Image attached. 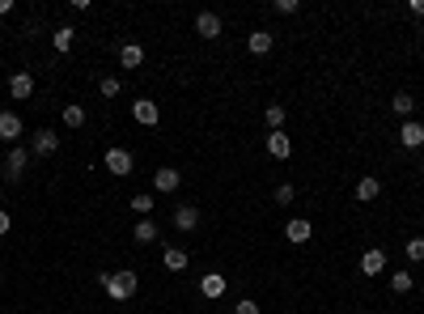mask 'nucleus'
Here are the masks:
<instances>
[{
    "label": "nucleus",
    "mask_w": 424,
    "mask_h": 314,
    "mask_svg": "<svg viewBox=\"0 0 424 314\" xmlns=\"http://www.w3.org/2000/svg\"><path fill=\"white\" fill-rule=\"evenodd\" d=\"M195 225H199V208H195V204H179V208H174V229L191 234Z\"/></svg>",
    "instance_id": "10"
},
{
    "label": "nucleus",
    "mask_w": 424,
    "mask_h": 314,
    "mask_svg": "<svg viewBox=\"0 0 424 314\" xmlns=\"http://www.w3.org/2000/svg\"><path fill=\"white\" fill-rule=\"evenodd\" d=\"M408 9H412V17H424V0H412Z\"/></svg>",
    "instance_id": "33"
},
{
    "label": "nucleus",
    "mask_w": 424,
    "mask_h": 314,
    "mask_svg": "<svg viewBox=\"0 0 424 314\" xmlns=\"http://www.w3.org/2000/svg\"><path fill=\"white\" fill-rule=\"evenodd\" d=\"M132 238H136L140 247L157 243V225H153V216H140V221H136V229H132Z\"/></svg>",
    "instance_id": "17"
},
{
    "label": "nucleus",
    "mask_w": 424,
    "mask_h": 314,
    "mask_svg": "<svg viewBox=\"0 0 424 314\" xmlns=\"http://www.w3.org/2000/svg\"><path fill=\"white\" fill-rule=\"evenodd\" d=\"M263 119H267L271 132H284V106H280V102H271V106L263 111Z\"/></svg>",
    "instance_id": "23"
},
{
    "label": "nucleus",
    "mask_w": 424,
    "mask_h": 314,
    "mask_svg": "<svg viewBox=\"0 0 424 314\" xmlns=\"http://www.w3.org/2000/svg\"><path fill=\"white\" fill-rule=\"evenodd\" d=\"M102 166H107L115 179H128V175H132V153H128V149H119V144H111L107 157H102Z\"/></svg>",
    "instance_id": "2"
},
{
    "label": "nucleus",
    "mask_w": 424,
    "mask_h": 314,
    "mask_svg": "<svg viewBox=\"0 0 424 314\" xmlns=\"http://www.w3.org/2000/svg\"><path fill=\"white\" fill-rule=\"evenodd\" d=\"M199 293H204L208 302H216V298H225V276H221V272H208L204 280H199Z\"/></svg>",
    "instance_id": "13"
},
{
    "label": "nucleus",
    "mask_w": 424,
    "mask_h": 314,
    "mask_svg": "<svg viewBox=\"0 0 424 314\" xmlns=\"http://www.w3.org/2000/svg\"><path fill=\"white\" fill-rule=\"evenodd\" d=\"M132 119H136L140 128H157L161 124V106L153 98H140V102H132Z\"/></svg>",
    "instance_id": "3"
},
{
    "label": "nucleus",
    "mask_w": 424,
    "mask_h": 314,
    "mask_svg": "<svg viewBox=\"0 0 424 314\" xmlns=\"http://www.w3.org/2000/svg\"><path fill=\"white\" fill-rule=\"evenodd\" d=\"M195 34L199 38H221V17L216 13H199L195 17Z\"/></svg>",
    "instance_id": "14"
},
{
    "label": "nucleus",
    "mask_w": 424,
    "mask_h": 314,
    "mask_svg": "<svg viewBox=\"0 0 424 314\" xmlns=\"http://www.w3.org/2000/svg\"><path fill=\"white\" fill-rule=\"evenodd\" d=\"M119 64H123V68H140V64H144V47H140V43H123V47H119Z\"/></svg>",
    "instance_id": "16"
},
{
    "label": "nucleus",
    "mask_w": 424,
    "mask_h": 314,
    "mask_svg": "<svg viewBox=\"0 0 424 314\" xmlns=\"http://www.w3.org/2000/svg\"><path fill=\"white\" fill-rule=\"evenodd\" d=\"M284 238H289V243H293V247H306V243H310V238H314V225L306 221V216H293V221L284 225Z\"/></svg>",
    "instance_id": "5"
},
{
    "label": "nucleus",
    "mask_w": 424,
    "mask_h": 314,
    "mask_svg": "<svg viewBox=\"0 0 424 314\" xmlns=\"http://www.w3.org/2000/svg\"><path fill=\"white\" fill-rule=\"evenodd\" d=\"M420 175H424V161H420Z\"/></svg>",
    "instance_id": "35"
},
{
    "label": "nucleus",
    "mask_w": 424,
    "mask_h": 314,
    "mask_svg": "<svg viewBox=\"0 0 424 314\" xmlns=\"http://www.w3.org/2000/svg\"><path fill=\"white\" fill-rule=\"evenodd\" d=\"M98 284H102L107 293H111V302H128V298L136 293V284H140V276H136V272H128V268H123V272H102V276H98Z\"/></svg>",
    "instance_id": "1"
},
{
    "label": "nucleus",
    "mask_w": 424,
    "mask_h": 314,
    "mask_svg": "<svg viewBox=\"0 0 424 314\" xmlns=\"http://www.w3.org/2000/svg\"><path fill=\"white\" fill-rule=\"evenodd\" d=\"M234 314H259V302H251V298H242V302L234 306Z\"/></svg>",
    "instance_id": "31"
},
{
    "label": "nucleus",
    "mask_w": 424,
    "mask_h": 314,
    "mask_svg": "<svg viewBox=\"0 0 424 314\" xmlns=\"http://www.w3.org/2000/svg\"><path fill=\"white\" fill-rule=\"evenodd\" d=\"M378 196H382V183H378V179H361V183H357V200H361V204L378 200Z\"/></svg>",
    "instance_id": "20"
},
{
    "label": "nucleus",
    "mask_w": 424,
    "mask_h": 314,
    "mask_svg": "<svg viewBox=\"0 0 424 314\" xmlns=\"http://www.w3.org/2000/svg\"><path fill=\"white\" fill-rule=\"evenodd\" d=\"M0 140H5L9 149H13V144L21 140V119H17L13 111H0Z\"/></svg>",
    "instance_id": "9"
},
{
    "label": "nucleus",
    "mask_w": 424,
    "mask_h": 314,
    "mask_svg": "<svg viewBox=\"0 0 424 314\" xmlns=\"http://www.w3.org/2000/svg\"><path fill=\"white\" fill-rule=\"evenodd\" d=\"M30 93H34V77H30L26 68H21V72H13V77H9V98H17V102H26Z\"/></svg>",
    "instance_id": "6"
},
{
    "label": "nucleus",
    "mask_w": 424,
    "mask_h": 314,
    "mask_svg": "<svg viewBox=\"0 0 424 314\" xmlns=\"http://www.w3.org/2000/svg\"><path fill=\"white\" fill-rule=\"evenodd\" d=\"M161 263L170 272H183L187 268V251H179V247H166V255H161Z\"/></svg>",
    "instance_id": "21"
},
{
    "label": "nucleus",
    "mask_w": 424,
    "mask_h": 314,
    "mask_svg": "<svg viewBox=\"0 0 424 314\" xmlns=\"http://www.w3.org/2000/svg\"><path fill=\"white\" fill-rule=\"evenodd\" d=\"M9 225H13V216H9L5 208H0V234H9Z\"/></svg>",
    "instance_id": "32"
},
{
    "label": "nucleus",
    "mask_w": 424,
    "mask_h": 314,
    "mask_svg": "<svg viewBox=\"0 0 424 314\" xmlns=\"http://www.w3.org/2000/svg\"><path fill=\"white\" fill-rule=\"evenodd\" d=\"M179 183H183V175L174 170V166H161V170H153V187L166 191V196H170V191H179Z\"/></svg>",
    "instance_id": "12"
},
{
    "label": "nucleus",
    "mask_w": 424,
    "mask_h": 314,
    "mask_svg": "<svg viewBox=\"0 0 424 314\" xmlns=\"http://www.w3.org/2000/svg\"><path fill=\"white\" fill-rule=\"evenodd\" d=\"M26 166H30V149H21V144H13L9 157H5V179L17 183L21 175H26Z\"/></svg>",
    "instance_id": "4"
},
{
    "label": "nucleus",
    "mask_w": 424,
    "mask_h": 314,
    "mask_svg": "<svg viewBox=\"0 0 424 314\" xmlns=\"http://www.w3.org/2000/svg\"><path fill=\"white\" fill-rule=\"evenodd\" d=\"M60 149V136L52 132V128H38V136L30 140V153H38V157H52Z\"/></svg>",
    "instance_id": "7"
},
{
    "label": "nucleus",
    "mask_w": 424,
    "mask_h": 314,
    "mask_svg": "<svg viewBox=\"0 0 424 314\" xmlns=\"http://www.w3.org/2000/svg\"><path fill=\"white\" fill-rule=\"evenodd\" d=\"M13 13V0H0V17H9Z\"/></svg>",
    "instance_id": "34"
},
{
    "label": "nucleus",
    "mask_w": 424,
    "mask_h": 314,
    "mask_svg": "<svg viewBox=\"0 0 424 314\" xmlns=\"http://www.w3.org/2000/svg\"><path fill=\"white\" fill-rule=\"evenodd\" d=\"M403 255H408V263H424V238H408Z\"/></svg>",
    "instance_id": "25"
},
{
    "label": "nucleus",
    "mask_w": 424,
    "mask_h": 314,
    "mask_svg": "<svg viewBox=\"0 0 424 314\" xmlns=\"http://www.w3.org/2000/svg\"><path fill=\"white\" fill-rule=\"evenodd\" d=\"M293 200H297V187H293V183H280V187H276V204H293Z\"/></svg>",
    "instance_id": "28"
},
{
    "label": "nucleus",
    "mask_w": 424,
    "mask_h": 314,
    "mask_svg": "<svg viewBox=\"0 0 424 314\" xmlns=\"http://www.w3.org/2000/svg\"><path fill=\"white\" fill-rule=\"evenodd\" d=\"M361 272H365V276H382V272H386V251H382V247H369V251L361 255Z\"/></svg>",
    "instance_id": "8"
},
{
    "label": "nucleus",
    "mask_w": 424,
    "mask_h": 314,
    "mask_svg": "<svg viewBox=\"0 0 424 314\" xmlns=\"http://www.w3.org/2000/svg\"><path fill=\"white\" fill-rule=\"evenodd\" d=\"M52 43H56V52H72V43H77V30H72V26H60V30L52 34Z\"/></svg>",
    "instance_id": "22"
},
{
    "label": "nucleus",
    "mask_w": 424,
    "mask_h": 314,
    "mask_svg": "<svg viewBox=\"0 0 424 314\" xmlns=\"http://www.w3.org/2000/svg\"><path fill=\"white\" fill-rule=\"evenodd\" d=\"M132 208L140 216H148V212H153V196H144V191H140V196H132Z\"/></svg>",
    "instance_id": "29"
},
{
    "label": "nucleus",
    "mask_w": 424,
    "mask_h": 314,
    "mask_svg": "<svg viewBox=\"0 0 424 314\" xmlns=\"http://www.w3.org/2000/svg\"><path fill=\"white\" fill-rule=\"evenodd\" d=\"M98 89H102V98H119L123 81H119V77H102V85H98Z\"/></svg>",
    "instance_id": "27"
},
{
    "label": "nucleus",
    "mask_w": 424,
    "mask_h": 314,
    "mask_svg": "<svg viewBox=\"0 0 424 314\" xmlns=\"http://www.w3.org/2000/svg\"><path fill=\"white\" fill-rule=\"evenodd\" d=\"M271 9H276L280 17H293V13L302 9V5H297V0H276V5H271Z\"/></svg>",
    "instance_id": "30"
},
{
    "label": "nucleus",
    "mask_w": 424,
    "mask_h": 314,
    "mask_svg": "<svg viewBox=\"0 0 424 314\" xmlns=\"http://www.w3.org/2000/svg\"><path fill=\"white\" fill-rule=\"evenodd\" d=\"M246 47H251V56H267V52H271V34H267V30H251Z\"/></svg>",
    "instance_id": "19"
},
{
    "label": "nucleus",
    "mask_w": 424,
    "mask_h": 314,
    "mask_svg": "<svg viewBox=\"0 0 424 314\" xmlns=\"http://www.w3.org/2000/svg\"><path fill=\"white\" fill-rule=\"evenodd\" d=\"M267 153L276 157V161H284V157H293V140L284 136V132H271L267 136Z\"/></svg>",
    "instance_id": "15"
},
{
    "label": "nucleus",
    "mask_w": 424,
    "mask_h": 314,
    "mask_svg": "<svg viewBox=\"0 0 424 314\" xmlns=\"http://www.w3.org/2000/svg\"><path fill=\"white\" fill-rule=\"evenodd\" d=\"M390 289L394 293H412V272H390Z\"/></svg>",
    "instance_id": "26"
},
{
    "label": "nucleus",
    "mask_w": 424,
    "mask_h": 314,
    "mask_svg": "<svg viewBox=\"0 0 424 314\" xmlns=\"http://www.w3.org/2000/svg\"><path fill=\"white\" fill-rule=\"evenodd\" d=\"M390 111H394V115H403V119H412V111H416V98H412L408 89H399L394 98H390Z\"/></svg>",
    "instance_id": "18"
},
{
    "label": "nucleus",
    "mask_w": 424,
    "mask_h": 314,
    "mask_svg": "<svg viewBox=\"0 0 424 314\" xmlns=\"http://www.w3.org/2000/svg\"><path fill=\"white\" fill-rule=\"evenodd\" d=\"M399 144H403V149H420V144H424V124L408 119V124L399 128Z\"/></svg>",
    "instance_id": "11"
},
{
    "label": "nucleus",
    "mask_w": 424,
    "mask_h": 314,
    "mask_svg": "<svg viewBox=\"0 0 424 314\" xmlns=\"http://www.w3.org/2000/svg\"><path fill=\"white\" fill-rule=\"evenodd\" d=\"M64 124H68V128H81V124H85V106H81V102H68V106H64Z\"/></svg>",
    "instance_id": "24"
}]
</instances>
